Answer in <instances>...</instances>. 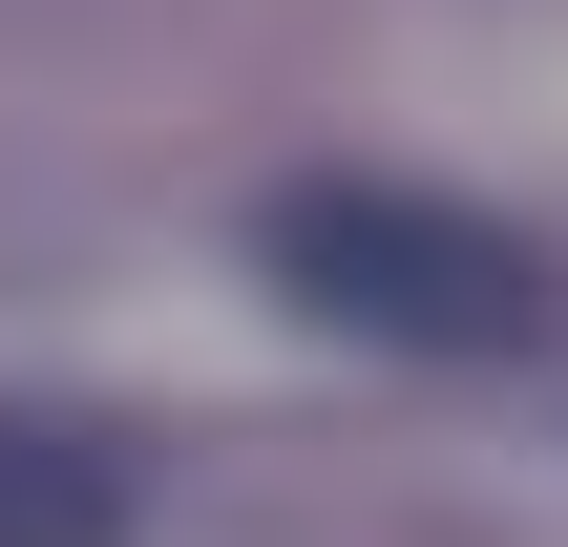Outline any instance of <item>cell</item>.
Wrapping results in <instances>:
<instances>
[{
    "label": "cell",
    "mask_w": 568,
    "mask_h": 547,
    "mask_svg": "<svg viewBox=\"0 0 568 547\" xmlns=\"http://www.w3.org/2000/svg\"><path fill=\"white\" fill-rule=\"evenodd\" d=\"M253 274L316 337H379V358H548L568 337L548 232H506V211H464L422 169H295V190H253Z\"/></svg>",
    "instance_id": "obj_1"
},
{
    "label": "cell",
    "mask_w": 568,
    "mask_h": 547,
    "mask_svg": "<svg viewBox=\"0 0 568 547\" xmlns=\"http://www.w3.org/2000/svg\"><path fill=\"white\" fill-rule=\"evenodd\" d=\"M126 443L105 422H42V401H0V547H126Z\"/></svg>",
    "instance_id": "obj_2"
}]
</instances>
